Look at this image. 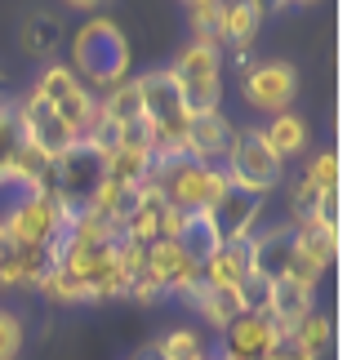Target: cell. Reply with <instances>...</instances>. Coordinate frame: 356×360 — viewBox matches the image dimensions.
I'll return each mask as SVG.
<instances>
[{
  "label": "cell",
  "mask_w": 356,
  "mask_h": 360,
  "mask_svg": "<svg viewBox=\"0 0 356 360\" xmlns=\"http://www.w3.org/2000/svg\"><path fill=\"white\" fill-rule=\"evenodd\" d=\"M147 183L160 191V200H165L170 210L187 214V218L210 214V205L231 187L218 165H196V160H187L183 151H178V156H156Z\"/></svg>",
  "instance_id": "6da1fadb"
},
{
  "label": "cell",
  "mask_w": 356,
  "mask_h": 360,
  "mask_svg": "<svg viewBox=\"0 0 356 360\" xmlns=\"http://www.w3.org/2000/svg\"><path fill=\"white\" fill-rule=\"evenodd\" d=\"M72 58H76V76L89 80V85H103V89L120 85L129 72V45L112 18H89L80 27Z\"/></svg>",
  "instance_id": "7a4b0ae2"
},
{
  "label": "cell",
  "mask_w": 356,
  "mask_h": 360,
  "mask_svg": "<svg viewBox=\"0 0 356 360\" xmlns=\"http://www.w3.org/2000/svg\"><path fill=\"white\" fill-rule=\"evenodd\" d=\"M139 94H143V116L152 120L156 129V156H178L183 151V129H187V107H183V94H178V80L174 72H152L139 80Z\"/></svg>",
  "instance_id": "3957f363"
},
{
  "label": "cell",
  "mask_w": 356,
  "mask_h": 360,
  "mask_svg": "<svg viewBox=\"0 0 356 360\" xmlns=\"http://www.w3.org/2000/svg\"><path fill=\"white\" fill-rule=\"evenodd\" d=\"M67 223H72V210L63 205L58 191H45V196L27 191V196L9 210V218L0 227H5L9 245H18V249H45Z\"/></svg>",
  "instance_id": "277c9868"
},
{
  "label": "cell",
  "mask_w": 356,
  "mask_h": 360,
  "mask_svg": "<svg viewBox=\"0 0 356 360\" xmlns=\"http://www.w3.org/2000/svg\"><path fill=\"white\" fill-rule=\"evenodd\" d=\"M218 49L214 45H187L183 58L174 63V80H178V94H183V107L187 116H205V112H218V98H223V80H218Z\"/></svg>",
  "instance_id": "5b68a950"
},
{
  "label": "cell",
  "mask_w": 356,
  "mask_h": 360,
  "mask_svg": "<svg viewBox=\"0 0 356 360\" xmlns=\"http://www.w3.org/2000/svg\"><path fill=\"white\" fill-rule=\"evenodd\" d=\"M103 160H107V156H98V151L85 147V143H76L63 160H53V191L63 196V205H67L72 214H76V210H89L94 196H98V187L107 183Z\"/></svg>",
  "instance_id": "8992f818"
},
{
  "label": "cell",
  "mask_w": 356,
  "mask_h": 360,
  "mask_svg": "<svg viewBox=\"0 0 356 360\" xmlns=\"http://www.w3.org/2000/svg\"><path fill=\"white\" fill-rule=\"evenodd\" d=\"M281 165L285 160L272 156V147L263 143V134L245 129V134H236V143H231V151H227V183L263 191V196H267V191L281 183Z\"/></svg>",
  "instance_id": "52a82bcc"
},
{
  "label": "cell",
  "mask_w": 356,
  "mask_h": 360,
  "mask_svg": "<svg viewBox=\"0 0 356 360\" xmlns=\"http://www.w3.org/2000/svg\"><path fill=\"white\" fill-rule=\"evenodd\" d=\"M263 191H250V187H227L223 196L210 205V214H205V223L214 227L218 245H231V240H254L250 231L258 223V214H263Z\"/></svg>",
  "instance_id": "ba28073f"
},
{
  "label": "cell",
  "mask_w": 356,
  "mask_h": 360,
  "mask_svg": "<svg viewBox=\"0 0 356 360\" xmlns=\"http://www.w3.org/2000/svg\"><path fill=\"white\" fill-rule=\"evenodd\" d=\"M285 342H290V334H281V329L272 325L267 316H254V311H245V316H236V321L227 325V356H231V360H263V356H276Z\"/></svg>",
  "instance_id": "9c48e42d"
},
{
  "label": "cell",
  "mask_w": 356,
  "mask_h": 360,
  "mask_svg": "<svg viewBox=\"0 0 356 360\" xmlns=\"http://www.w3.org/2000/svg\"><path fill=\"white\" fill-rule=\"evenodd\" d=\"M231 143H236V129H231L227 116H218V112L191 116L187 129H183V156L196 160V165H218V160H227Z\"/></svg>",
  "instance_id": "30bf717a"
},
{
  "label": "cell",
  "mask_w": 356,
  "mask_h": 360,
  "mask_svg": "<svg viewBox=\"0 0 356 360\" xmlns=\"http://www.w3.org/2000/svg\"><path fill=\"white\" fill-rule=\"evenodd\" d=\"M143 267L160 281L165 294H178V298H191V289L201 285V267L183 258V249L174 240H152L143 249Z\"/></svg>",
  "instance_id": "8fae6325"
},
{
  "label": "cell",
  "mask_w": 356,
  "mask_h": 360,
  "mask_svg": "<svg viewBox=\"0 0 356 360\" xmlns=\"http://www.w3.org/2000/svg\"><path fill=\"white\" fill-rule=\"evenodd\" d=\"M298 89V76L290 63H258L245 72V98L263 112H290V98Z\"/></svg>",
  "instance_id": "7c38bea8"
},
{
  "label": "cell",
  "mask_w": 356,
  "mask_h": 360,
  "mask_svg": "<svg viewBox=\"0 0 356 360\" xmlns=\"http://www.w3.org/2000/svg\"><path fill=\"white\" fill-rule=\"evenodd\" d=\"M250 271H254V240L218 245L214 258L201 262V281H205V285H231V289H236Z\"/></svg>",
  "instance_id": "4fadbf2b"
},
{
  "label": "cell",
  "mask_w": 356,
  "mask_h": 360,
  "mask_svg": "<svg viewBox=\"0 0 356 360\" xmlns=\"http://www.w3.org/2000/svg\"><path fill=\"white\" fill-rule=\"evenodd\" d=\"M307 311H312V289H307V285L290 281V276L272 285V298H267V311H263V316L281 329V334H294V325L303 321Z\"/></svg>",
  "instance_id": "5bb4252c"
},
{
  "label": "cell",
  "mask_w": 356,
  "mask_h": 360,
  "mask_svg": "<svg viewBox=\"0 0 356 360\" xmlns=\"http://www.w3.org/2000/svg\"><path fill=\"white\" fill-rule=\"evenodd\" d=\"M187 302H191V307H196L214 329H227L236 316H245V302H241V294H236L231 285H205V281H201L196 289H191Z\"/></svg>",
  "instance_id": "9a60e30c"
},
{
  "label": "cell",
  "mask_w": 356,
  "mask_h": 360,
  "mask_svg": "<svg viewBox=\"0 0 356 360\" xmlns=\"http://www.w3.org/2000/svg\"><path fill=\"white\" fill-rule=\"evenodd\" d=\"M290 254H294V236L285 227L267 231V236L254 240V271L263 276V281H285V271H290Z\"/></svg>",
  "instance_id": "2e32d148"
},
{
  "label": "cell",
  "mask_w": 356,
  "mask_h": 360,
  "mask_svg": "<svg viewBox=\"0 0 356 360\" xmlns=\"http://www.w3.org/2000/svg\"><path fill=\"white\" fill-rule=\"evenodd\" d=\"M263 134V143L272 147V156L285 160V156H298V151L307 147V124L303 116H294V112H281V116H272L267 129H258Z\"/></svg>",
  "instance_id": "e0dca14e"
},
{
  "label": "cell",
  "mask_w": 356,
  "mask_h": 360,
  "mask_svg": "<svg viewBox=\"0 0 356 360\" xmlns=\"http://www.w3.org/2000/svg\"><path fill=\"white\" fill-rule=\"evenodd\" d=\"M152 165L156 156L152 151H112V156L103 160V174H107V183L112 187H143L147 183V174H152Z\"/></svg>",
  "instance_id": "ac0fdd59"
},
{
  "label": "cell",
  "mask_w": 356,
  "mask_h": 360,
  "mask_svg": "<svg viewBox=\"0 0 356 360\" xmlns=\"http://www.w3.org/2000/svg\"><path fill=\"white\" fill-rule=\"evenodd\" d=\"M294 254H303L307 262H317V267L325 271L338 258V231H325L317 223H303V227L294 231Z\"/></svg>",
  "instance_id": "d6986e66"
},
{
  "label": "cell",
  "mask_w": 356,
  "mask_h": 360,
  "mask_svg": "<svg viewBox=\"0 0 356 360\" xmlns=\"http://www.w3.org/2000/svg\"><path fill=\"white\" fill-rule=\"evenodd\" d=\"M178 249H183V258L187 262H210L214 258V249H218V236H214V227L205 223V214H196V218H187L183 223V231H178V240H174Z\"/></svg>",
  "instance_id": "ffe728a7"
},
{
  "label": "cell",
  "mask_w": 356,
  "mask_h": 360,
  "mask_svg": "<svg viewBox=\"0 0 356 360\" xmlns=\"http://www.w3.org/2000/svg\"><path fill=\"white\" fill-rule=\"evenodd\" d=\"M98 112L107 120H116V124H129V120H139L143 116V94H139V80H120V85L107 89V98L98 103Z\"/></svg>",
  "instance_id": "44dd1931"
},
{
  "label": "cell",
  "mask_w": 356,
  "mask_h": 360,
  "mask_svg": "<svg viewBox=\"0 0 356 360\" xmlns=\"http://www.w3.org/2000/svg\"><path fill=\"white\" fill-rule=\"evenodd\" d=\"M53 116H58L76 138H85V129H89L94 120H98V103H94V98H89V89L80 85V89L67 94L63 103H53Z\"/></svg>",
  "instance_id": "7402d4cb"
},
{
  "label": "cell",
  "mask_w": 356,
  "mask_h": 360,
  "mask_svg": "<svg viewBox=\"0 0 356 360\" xmlns=\"http://www.w3.org/2000/svg\"><path fill=\"white\" fill-rule=\"evenodd\" d=\"M258 22H263V13L254 9V0H231L223 13V36L236 40L241 49H250V40L258 36Z\"/></svg>",
  "instance_id": "603a6c76"
},
{
  "label": "cell",
  "mask_w": 356,
  "mask_h": 360,
  "mask_svg": "<svg viewBox=\"0 0 356 360\" xmlns=\"http://www.w3.org/2000/svg\"><path fill=\"white\" fill-rule=\"evenodd\" d=\"M23 45L32 49L36 58H49V53L63 45V27H58V18H49V13H36V18H27V27H23Z\"/></svg>",
  "instance_id": "cb8c5ba5"
},
{
  "label": "cell",
  "mask_w": 356,
  "mask_h": 360,
  "mask_svg": "<svg viewBox=\"0 0 356 360\" xmlns=\"http://www.w3.org/2000/svg\"><path fill=\"white\" fill-rule=\"evenodd\" d=\"M330 338H334V321H330V316H317V311H307L303 321L294 325V334H290L294 347H303L312 356H321L325 347H330Z\"/></svg>",
  "instance_id": "d4e9b609"
},
{
  "label": "cell",
  "mask_w": 356,
  "mask_h": 360,
  "mask_svg": "<svg viewBox=\"0 0 356 360\" xmlns=\"http://www.w3.org/2000/svg\"><path fill=\"white\" fill-rule=\"evenodd\" d=\"M40 289H45V294H49L53 302H85V298H89L85 281H80L76 271L58 267V262H53V267H49L45 276H40Z\"/></svg>",
  "instance_id": "484cf974"
},
{
  "label": "cell",
  "mask_w": 356,
  "mask_h": 360,
  "mask_svg": "<svg viewBox=\"0 0 356 360\" xmlns=\"http://www.w3.org/2000/svg\"><path fill=\"white\" fill-rule=\"evenodd\" d=\"M223 13H227L223 0H196V5H191V27H196L201 45L218 49V40H223Z\"/></svg>",
  "instance_id": "4316f807"
},
{
  "label": "cell",
  "mask_w": 356,
  "mask_h": 360,
  "mask_svg": "<svg viewBox=\"0 0 356 360\" xmlns=\"http://www.w3.org/2000/svg\"><path fill=\"white\" fill-rule=\"evenodd\" d=\"M72 89H80V76L72 72V67H63V63H49L45 67V76L36 80V98H45V103H63Z\"/></svg>",
  "instance_id": "83f0119b"
},
{
  "label": "cell",
  "mask_w": 356,
  "mask_h": 360,
  "mask_svg": "<svg viewBox=\"0 0 356 360\" xmlns=\"http://www.w3.org/2000/svg\"><path fill=\"white\" fill-rule=\"evenodd\" d=\"M23 147V124L13 107H0V183H9V165H13V151Z\"/></svg>",
  "instance_id": "f1b7e54d"
},
{
  "label": "cell",
  "mask_w": 356,
  "mask_h": 360,
  "mask_svg": "<svg viewBox=\"0 0 356 360\" xmlns=\"http://www.w3.org/2000/svg\"><path fill=\"white\" fill-rule=\"evenodd\" d=\"M156 352H160V360H196V356H205L201 338L191 334V329H170V334L156 342Z\"/></svg>",
  "instance_id": "f546056e"
},
{
  "label": "cell",
  "mask_w": 356,
  "mask_h": 360,
  "mask_svg": "<svg viewBox=\"0 0 356 360\" xmlns=\"http://www.w3.org/2000/svg\"><path fill=\"white\" fill-rule=\"evenodd\" d=\"M85 147H94L98 156H112V151H120V124L116 120H107L103 112H98V120L85 129V138H80Z\"/></svg>",
  "instance_id": "4dcf8cb0"
},
{
  "label": "cell",
  "mask_w": 356,
  "mask_h": 360,
  "mask_svg": "<svg viewBox=\"0 0 356 360\" xmlns=\"http://www.w3.org/2000/svg\"><path fill=\"white\" fill-rule=\"evenodd\" d=\"M156 143H160V138H156V129H152L147 116L120 124V147H125V151H152V156H156Z\"/></svg>",
  "instance_id": "1f68e13d"
},
{
  "label": "cell",
  "mask_w": 356,
  "mask_h": 360,
  "mask_svg": "<svg viewBox=\"0 0 356 360\" xmlns=\"http://www.w3.org/2000/svg\"><path fill=\"white\" fill-rule=\"evenodd\" d=\"M303 183L312 191H338V156H334V151H321V156L312 160V169H307Z\"/></svg>",
  "instance_id": "d6a6232c"
},
{
  "label": "cell",
  "mask_w": 356,
  "mask_h": 360,
  "mask_svg": "<svg viewBox=\"0 0 356 360\" xmlns=\"http://www.w3.org/2000/svg\"><path fill=\"white\" fill-rule=\"evenodd\" d=\"M236 294H241V302H245V311L263 316V311H267V298H272V281H263L258 271H250V276L236 285Z\"/></svg>",
  "instance_id": "836d02e7"
},
{
  "label": "cell",
  "mask_w": 356,
  "mask_h": 360,
  "mask_svg": "<svg viewBox=\"0 0 356 360\" xmlns=\"http://www.w3.org/2000/svg\"><path fill=\"white\" fill-rule=\"evenodd\" d=\"M23 352V325L13 311H0V360H18Z\"/></svg>",
  "instance_id": "e575fe53"
},
{
  "label": "cell",
  "mask_w": 356,
  "mask_h": 360,
  "mask_svg": "<svg viewBox=\"0 0 356 360\" xmlns=\"http://www.w3.org/2000/svg\"><path fill=\"white\" fill-rule=\"evenodd\" d=\"M125 294L129 298H139V302H156V298H165V289H160V281L147 267H139L129 276V285H125Z\"/></svg>",
  "instance_id": "d590c367"
},
{
  "label": "cell",
  "mask_w": 356,
  "mask_h": 360,
  "mask_svg": "<svg viewBox=\"0 0 356 360\" xmlns=\"http://www.w3.org/2000/svg\"><path fill=\"white\" fill-rule=\"evenodd\" d=\"M317 200H321V191H312L307 183H298V187H294L290 214H294V223H298V227H303V223H312V218H317Z\"/></svg>",
  "instance_id": "8d00e7d4"
},
{
  "label": "cell",
  "mask_w": 356,
  "mask_h": 360,
  "mask_svg": "<svg viewBox=\"0 0 356 360\" xmlns=\"http://www.w3.org/2000/svg\"><path fill=\"white\" fill-rule=\"evenodd\" d=\"M317 227L325 231H338V191H321V200H317V218H312Z\"/></svg>",
  "instance_id": "74e56055"
},
{
  "label": "cell",
  "mask_w": 356,
  "mask_h": 360,
  "mask_svg": "<svg viewBox=\"0 0 356 360\" xmlns=\"http://www.w3.org/2000/svg\"><path fill=\"white\" fill-rule=\"evenodd\" d=\"M281 360H317V356H312V352H303V347H294V342H285V347L276 352Z\"/></svg>",
  "instance_id": "f35d334b"
},
{
  "label": "cell",
  "mask_w": 356,
  "mask_h": 360,
  "mask_svg": "<svg viewBox=\"0 0 356 360\" xmlns=\"http://www.w3.org/2000/svg\"><path fill=\"white\" fill-rule=\"evenodd\" d=\"M281 5H285V0H254V9H258V13H267V9H281Z\"/></svg>",
  "instance_id": "ab89813d"
},
{
  "label": "cell",
  "mask_w": 356,
  "mask_h": 360,
  "mask_svg": "<svg viewBox=\"0 0 356 360\" xmlns=\"http://www.w3.org/2000/svg\"><path fill=\"white\" fill-rule=\"evenodd\" d=\"M67 5H72V9H98L103 0H67Z\"/></svg>",
  "instance_id": "60d3db41"
},
{
  "label": "cell",
  "mask_w": 356,
  "mask_h": 360,
  "mask_svg": "<svg viewBox=\"0 0 356 360\" xmlns=\"http://www.w3.org/2000/svg\"><path fill=\"white\" fill-rule=\"evenodd\" d=\"M263 360H281V356H263Z\"/></svg>",
  "instance_id": "b9f144b4"
},
{
  "label": "cell",
  "mask_w": 356,
  "mask_h": 360,
  "mask_svg": "<svg viewBox=\"0 0 356 360\" xmlns=\"http://www.w3.org/2000/svg\"><path fill=\"white\" fill-rule=\"evenodd\" d=\"M298 5H312V0H298Z\"/></svg>",
  "instance_id": "7bdbcfd3"
},
{
  "label": "cell",
  "mask_w": 356,
  "mask_h": 360,
  "mask_svg": "<svg viewBox=\"0 0 356 360\" xmlns=\"http://www.w3.org/2000/svg\"><path fill=\"white\" fill-rule=\"evenodd\" d=\"M196 360H210V356H196Z\"/></svg>",
  "instance_id": "ee69618b"
},
{
  "label": "cell",
  "mask_w": 356,
  "mask_h": 360,
  "mask_svg": "<svg viewBox=\"0 0 356 360\" xmlns=\"http://www.w3.org/2000/svg\"><path fill=\"white\" fill-rule=\"evenodd\" d=\"M218 360H231V356H218Z\"/></svg>",
  "instance_id": "f6af8a7d"
},
{
  "label": "cell",
  "mask_w": 356,
  "mask_h": 360,
  "mask_svg": "<svg viewBox=\"0 0 356 360\" xmlns=\"http://www.w3.org/2000/svg\"><path fill=\"white\" fill-rule=\"evenodd\" d=\"M187 5H196V0H187Z\"/></svg>",
  "instance_id": "bcb514c9"
}]
</instances>
